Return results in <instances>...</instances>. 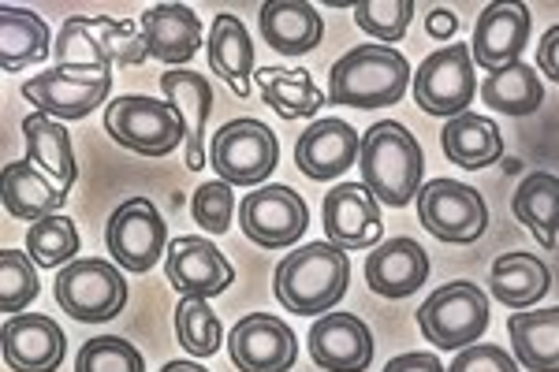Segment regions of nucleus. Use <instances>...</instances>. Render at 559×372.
Instances as JSON below:
<instances>
[{
  "label": "nucleus",
  "mask_w": 559,
  "mask_h": 372,
  "mask_svg": "<svg viewBox=\"0 0 559 372\" xmlns=\"http://www.w3.org/2000/svg\"><path fill=\"white\" fill-rule=\"evenodd\" d=\"M57 68L94 71V75H112V68H139L150 60L142 26L131 20H108V15H71L60 26L57 45H52Z\"/></svg>",
  "instance_id": "obj_1"
},
{
  "label": "nucleus",
  "mask_w": 559,
  "mask_h": 372,
  "mask_svg": "<svg viewBox=\"0 0 559 372\" xmlns=\"http://www.w3.org/2000/svg\"><path fill=\"white\" fill-rule=\"evenodd\" d=\"M350 284V261L347 253L332 242H310L299 247L295 253H287L276 268V302L287 313L313 316V313H329L344 302Z\"/></svg>",
  "instance_id": "obj_2"
},
{
  "label": "nucleus",
  "mask_w": 559,
  "mask_h": 372,
  "mask_svg": "<svg viewBox=\"0 0 559 372\" xmlns=\"http://www.w3.org/2000/svg\"><path fill=\"white\" fill-rule=\"evenodd\" d=\"M358 168H362V183L373 190L381 205L403 208L421 194V171H426L421 145L407 127L395 120L373 123L362 134Z\"/></svg>",
  "instance_id": "obj_3"
},
{
  "label": "nucleus",
  "mask_w": 559,
  "mask_h": 372,
  "mask_svg": "<svg viewBox=\"0 0 559 372\" xmlns=\"http://www.w3.org/2000/svg\"><path fill=\"white\" fill-rule=\"evenodd\" d=\"M411 63L392 45H358L332 63L329 101L347 108H388L403 101L411 83Z\"/></svg>",
  "instance_id": "obj_4"
},
{
  "label": "nucleus",
  "mask_w": 559,
  "mask_h": 372,
  "mask_svg": "<svg viewBox=\"0 0 559 372\" xmlns=\"http://www.w3.org/2000/svg\"><path fill=\"white\" fill-rule=\"evenodd\" d=\"M105 134L139 157H168L179 142H187V127L168 101L128 94L105 105Z\"/></svg>",
  "instance_id": "obj_5"
},
{
  "label": "nucleus",
  "mask_w": 559,
  "mask_h": 372,
  "mask_svg": "<svg viewBox=\"0 0 559 372\" xmlns=\"http://www.w3.org/2000/svg\"><path fill=\"white\" fill-rule=\"evenodd\" d=\"M418 328L440 350H466L489 328V295L474 284H448L421 302Z\"/></svg>",
  "instance_id": "obj_6"
},
{
  "label": "nucleus",
  "mask_w": 559,
  "mask_h": 372,
  "mask_svg": "<svg viewBox=\"0 0 559 372\" xmlns=\"http://www.w3.org/2000/svg\"><path fill=\"white\" fill-rule=\"evenodd\" d=\"M57 302L68 316L83 324H105L128 305V279L116 265L97 257H79L60 268Z\"/></svg>",
  "instance_id": "obj_7"
},
{
  "label": "nucleus",
  "mask_w": 559,
  "mask_h": 372,
  "mask_svg": "<svg viewBox=\"0 0 559 372\" xmlns=\"http://www.w3.org/2000/svg\"><path fill=\"white\" fill-rule=\"evenodd\" d=\"M276 160H280L276 134L261 120L242 116V120H228L213 134L210 165L216 168V176L231 187L265 183V179L273 176Z\"/></svg>",
  "instance_id": "obj_8"
},
{
  "label": "nucleus",
  "mask_w": 559,
  "mask_h": 372,
  "mask_svg": "<svg viewBox=\"0 0 559 372\" xmlns=\"http://www.w3.org/2000/svg\"><path fill=\"white\" fill-rule=\"evenodd\" d=\"M474 68L477 63L471 45H444L414 71V101H418L421 112L455 120V116L466 112V105L477 94Z\"/></svg>",
  "instance_id": "obj_9"
},
{
  "label": "nucleus",
  "mask_w": 559,
  "mask_h": 372,
  "mask_svg": "<svg viewBox=\"0 0 559 372\" xmlns=\"http://www.w3.org/2000/svg\"><path fill=\"white\" fill-rule=\"evenodd\" d=\"M421 228L440 242H477L489 228V205L474 187L455 179H432L418 194Z\"/></svg>",
  "instance_id": "obj_10"
},
{
  "label": "nucleus",
  "mask_w": 559,
  "mask_h": 372,
  "mask_svg": "<svg viewBox=\"0 0 559 372\" xmlns=\"http://www.w3.org/2000/svg\"><path fill=\"white\" fill-rule=\"evenodd\" d=\"M165 220H160L157 205L150 197H131L108 216L105 228V247L112 253V261L128 272H150L165 257Z\"/></svg>",
  "instance_id": "obj_11"
},
{
  "label": "nucleus",
  "mask_w": 559,
  "mask_h": 372,
  "mask_svg": "<svg viewBox=\"0 0 559 372\" xmlns=\"http://www.w3.org/2000/svg\"><path fill=\"white\" fill-rule=\"evenodd\" d=\"M112 75H94V71H71V68H49L41 75L26 79L23 97L38 105L41 116L52 120H86L90 112L105 105Z\"/></svg>",
  "instance_id": "obj_12"
},
{
  "label": "nucleus",
  "mask_w": 559,
  "mask_h": 372,
  "mask_svg": "<svg viewBox=\"0 0 559 372\" xmlns=\"http://www.w3.org/2000/svg\"><path fill=\"white\" fill-rule=\"evenodd\" d=\"M239 224L250 242L265 250H284L302 239L310 208L292 187H258L254 194L242 197Z\"/></svg>",
  "instance_id": "obj_13"
},
{
  "label": "nucleus",
  "mask_w": 559,
  "mask_h": 372,
  "mask_svg": "<svg viewBox=\"0 0 559 372\" xmlns=\"http://www.w3.org/2000/svg\"><path fill=\"white\" fill-rule=\"evenodd\" d=\"M165 276L183 298H205V302L224 295V290L236 284L231 261L224 257L210 239H194V235H183V239L168 242Z\"/></svg>",
  "instance_id": "obj_14"
},
{
  "label": "nucleus",
  "mask_w": 559,
  "mask_h": 372,
  "mask_svg": "<svg viewBox=\"0 0 559 372\" xmlns=\"http://www.w3.org/2000/svg\"><path fill=\"white\" fill-rule=\"evenodd\" d=\"M228 353L239 372H287L295 365V332L280 316L250 313L228 332Z\"/></svg>",
  "instance_id": "obj_15"
},
{
  "label": "nucleus",
  "mask_w": 559,
  "mask_h": 372,
  "mask_svg": "<svg viewBox=\"0 0 559 372\" xmlns=\"http://www.w3.org/2000/svg\"><path fill=\"white\" fill-rule=\"evenodd\" d=\"M324 231L340 250H369L381 239V202L366 183H340L324 194Z\"/></svg>",
  "instance_id": "obj_16"
},
{
  "label": "nucleus",
  "mask_w": 559,
  "mask_h": 372,
  "mask_svg": "<svg viewBox=\"0 0 559 372\" xmlns=\"http://www.w3.org/2000/svg\"><path fill=\"white\" fill-rule=\"evenodd\" d=\"M358 157H362V139L355 127L336 120V116L313 120L295 142V165L313 183L340 179L350 165H358Z\"/></svg>",
  "instance_id": "obj_17"
},
{
  "label": "nucleus",
  "mask_w": 559,
  "mask_h": 372,
  "mask_svg": "<svg viewBox=\"0 0 559 372\" xmlns=\"http://www.w3.org/2000/svg\"><path fill=\"white\" fill-rule=\"evenodd\" d=\"M530 26H534V15H530L526 4H489L477 15L474 26V63L489 71V75L519 63L522 49L530 41Z\"/></svg>",
  "instance_id": "obj_18"
},
{
  "label": "nucleus",
  "mask_w": 559,
  "mask_h": 372,
  "mask_svg": "<svg viewBox=\"0 0 559 372\" xmlns=\"http://www.w3.org/2000/svg\"><path fill=\"white\" fill-rule=\"evenodd\" d=\"M310 358L324 372H366L373 365V335L358 316L324 313L310 328Z\"/></svg>",
  "instance_id": "obj_19"
},
{
  "label": "nucleus",
  "mask_w": 559,
  "mask_h": 372,
  "mask_svg": "<svg viewBox=\"0 0 559 372\" xmlns=\"http://www.w3.org/2000/svg\"><path fill=\"white\" fill-rule=\"evenodd\" d=\"M4 361L15 372H57L68 353V339L57 321L41 313H20L0 332Z\"/></svg>",
  "instance_id": "obj_20"
},
{
  "label": "nucleus",
  "mask_w": 559,
  "mask_h": 372,
  "mask_svg": "<svg viewBox=\"0 0 559 372\" xmlns=\"http://www.w3.org/2000/svg\"><path fill=\"white\" fill-rule=\"evenodd\" d=\"M429 279V253L407 235L388 239L366 257V284L381 298H407Z\"/></svg>",
  "instance_id": "obj_21"
},
{
  "label": "nucleus",
  "mask_w": 559,
  "mask_h": 372,
  "mask_svg": "<svg viewBox=\"0 0 559 372\" xmlns=\"http://www.w3.org/2000/svg\"><path fill=\"white\" fill-rule=\"evenodd\" d=\"M139 26L146 52L168 68H179L202 49V20L187 4H153L150 12H142Z\"/></svg>",
  "instance_id": "obj_22"
},
{
  "label": "nucleus",
  "mask_w": 559,
  "mask_h": 372,
  "mask_svg": "<svg viewBox=\"0 0 559 372\" xmlns=\"http://www.w3.org/2000/svg\"><path fill=\"white\" fill-rule=\"evenodd\" d=\"M160 89H165V101L176 108L179 120L187 127V168L198 171L205 168V120L213 112V86L198 71H168L160 75Z\"/></svg>",
  "instance_id": "obj_23"
},
{
  "label": "nucleus",
  "mask_w": 559,
  "mask_h": 372,
  "mask_svg": "<svg viewBox=\"0 0 559 372\" xmlns=\"http://www.w3.org/2000/svg\"><path fill=\"white\" fill-rule=\"evenodd\" d=\"M261 38L284 57H306L324 38V20L306 0H269L261 4Z\"/></svg>",
  "instance_id": "obj_24"
},
{
  "label": "nucleus",
  "mask_w": 559,
  "mask_h": 372,
  "mask_svg": "<svg viewBox=\"0 0 559 372\" xmlns=\"http://www.w3.org/2000/svg\"><path fill=\"white\" fill-rule=\"evenodd\" d=\"M0 194H4V208L15 220H31V224L45 220V216H60V208L68 202V190H60L57 179L38 171L31 160H12V165H4Z\"/></svg>",
  "instance_id": "obj_25"
},
{
  "label": "nucleus",
  "mask_w": 559,
  "mask_h": 372,
  "mask_svg": "<svg viewBox=\"0 0 559 372\" xmlns=\"http://www.w3.org/2000/svg\"><path fill=\"white\" fill-rule=\"evenodd\" d=\"M210 68L231 86V94L236 97L250 94V83H254V41H250V34H247V26H242L239 15L224 12L213 20Z\"/></svg>",
  "instance_id": "obj_26"
},
{
  "label": "nucleus",
  "mask_w": 559,
  "mask_h": 372,
  "mask_svg": "<svg viewBox=\"0 0 559 372\" xmlns=\"http://www.w3.org/2000/svg\"><path fill=\"white\" fill-rule=\"evenodd\" d=\"M492 298L503 302L508 310H530L552 287V272L534 253H500L492 261V276H489Z\"/></svg>",
  "instance_id": "obj_27"
},
{
  "label": "nucleus",
  "mask_w": 559,
  "mask_h": 372,
  "mask_svg": "<svg viewBox=\"0 0 559 372\" xmlns=\"http://www.w3.org/2000/svg\"><path fill=\"white\" fill-rule=\"evenodd\" d=\"M23 139H26V160L34 168L45 171L49 179H57L60 190L75 187L79 165H75V149H71V134L64 131V123L52 120V116H26L23 120Z\"/></svg>",
  "instance_id": "obj_28"
},
{
  "label": "nucleus",
  "mask_w": 559,
  "mask_h": 372,
  "mask_svg": "<svg viewBox=\"0 0 559 372\" xmlns=\"http://www.w3.org/2000/svg\"><path fill=\"white\" fill-rule=\"evenodd\" d=\"M508 335L515 347V361L526 372H559V305L511 313Z\"/></svg>",
  "instance_id": "obj_29"
},
{
  "label": "nucleus",
  "mask_w": 559,
  "mask_h": 372,
  "mask_svg": "<svg viewBox=\"0 0 559 372\" xmlns=\"http://www.w3.org/2000/svg\"><path fill=\"white\" fill-rule=\"evenodd\" d=\"M52 45L57 41L49 38V26H45L41 15H34L31 8H0V68L8 75L45 60Z\"/></svg>",
  "instance_id": "obj_30"
},
{
  "label": "nucleus",
  "mask_w": 559,
  "mask_h": 372,
  "mask_svg": "<svg viewBox=\"0 0 559 372\" xmlns=\"http://www.w3.org/2000/svg\"><path fill=\"white\" fill-rule=\"evenodd\" d=\"M440 145H444L448 160L459 168H485L503 157L500 127L477 112H463L448 120V127L440 131Z\"/></svg>",
  "instance_id": "obj_31"
},
{
  "label": "nucleus",
  "mask_w": 559,
  "mask_h": 372,
  "mask_svg": "<svg viewBox=\"0 0 559 372\" xmlns=\"http://www.w3.org/2000/svg\"><path fill=\"white\" fill-rule=\"evenodd\" d=\"M254 83L261 86V97L284 120H313V112L324 105L321 89L313 86L310 71L302 68H258Z\"/></svg>",
  "instance_id": "obj_32"
},
{
  "label": "nucleus",
  "mask_w": 559,
  "mask_h": 372,
  "mask_svg": "<svg viewBox=\"0 0 559 372\" xmlns=\"http://www.w3.org/2000/svg\"><path fill=\"white\" fill-rule=\"evenodd\" d=\"M511 208L545 250L556 247L559 239V179L552 171H534L522 179V187L511 197Z\"/></svg>",
  "instance_id": "obj_33"
},
{
  "label": "nucleus",
  "mask_w": 559,
  "mask_h": 372,
  "mask_svg": "<svg viewBox=\"0 0 559 372\" xmlns=\"http://www.w3.org/2000/svg\"><path fill=\"white\" fill-rule=\"evenodd\" d=\"M481 97L485 105L503 116H534L545 101V86H540L537 71L519 60L503 71H492L481 83Z\"/></svg>",
  "instance_id": "obj_34"
},
{
  "label": "nucleus",
  "mask_w": 559,
  "mask_h": 372,
  "mask_svg": "<svg viewBox=\"0 0 559 372\" xmlns=\"http://www.w3.org/2000/svg\"><path fill=\"white\" fill-rule=\"evenodd\" d=\"M26 253H31V261L38 268H60L79 261L75 220H68V216H45V220L31 224V231H26Z\"/></svg>",
  "instance_id": "obj_35"
},
{
  "label": "nucleus",
  "mask_w": 559,
  "mask_h": 372,
  "mask_svg": "<svg viewBox=\"0 0 559 372\" xmlns=\"http://www.w3.org/2000/svg\"><path fill=\"white\" fill-rule=\"evenodd\" d=\"M176 339L194 358H213L224 343V328L205 298H179L176 305Z\"/></svg>",
  "instance_id": "obj_36"
},
{
  "label": "nucleus",
  "mask_w": 559,
  "mask_h": 372,
  "mask_svg": "<svg viewBox=\"0 0 559 372\" xmlns=\"http://www.w3.org/2000/svg\"><path fill=\"white\" fill-rule=\"evenodd\" d=\"M38 298V272L31 253L0 250V310L20 316Z\"/></svg>",
  "instance_id": "obj_37"
},
{
  "label": "nucleus",
  "mask_w": 559,
  "mask_h": 372,
  "mask_svg": "<svg viewBox=\"0 0 559 372\" xmlns=\"http://www.w3.org/2000/svg\"><path fill=\"white\" fill-rule=\"evenodd\" d=\"M75 372H146V361L134 350V343L120 339V335H102V339L83 343Z\"/></svg>",
  "instance_id": "obj_38"
},
{
  "label": "nucleus",
  "mask_w": 559,
  "mask_h": 372,
  "mask_svg": "<svg viewBox=\"0 0 559 372\" xmlns=\"http://www.w3.org/2000/svg\"><path fill=\"white\" fill-rule=\"evenodd\" d=\"M414 15V0H362L355 4V23L362 26L369 38L395 45L403 41Z\"/></svg>",
  "instance_id": "obj_39"
},
{
  "label": "nucleus",
  "mask_w": 559,
  "mask_h": 372,
  "mask_svg": "<svg viewBox=\"0 0 559 372\" xmlns=\"http://www.w3.org/2000/svg\"><path fill=\"white\" fill-rule=\"evenodd\" d=\"M194 224L210 235H224L231 228V213H236V197H231V183L216 179V183H202L191 197Z\"/></svg>",
  "instance_id": "obj_40"
},
{
  "label": "nucleus",
  "mask_w": 559,
  "mask_h": 372,
  "mask_svg": "<svg viewBox=\"0 0 559 372\" xmlns=\"http://www.w3.org/2000/svg\"><path fill=\"white\" fill-rule=\"evenodd\" d=\"M448 372H519V361L511 358V353H503L500 347L474 343V347L455 353V361Z\"/></svg>",
  "instance_id": "obj_41"
},
{
  "label": "nucleus",
  "mask_w": 559,
  "mask_h": 372,
  "mask_svg": "<svg viewBox=\"0 0 559 372\" xmlns=\"http://www.w3.org/2000/svg\"><path fill=\"white\" fill-rule=\"evenodd\" d=\"M384 372H448V369L437 361V353L418 350V353H400V358H392L384 365Z\"/></svg>",
  "instance_id": "obj_42"
},
{
  "label": "nucleus",
  "mask_w": 559,
  "mask_h": 372,
  "mask_svg": "<svg viewBox=\"0 0 559 372\" xmlns=\"http://www.w3.org/2000/svg\"><path fill=\"white\" fill-rule=\"evenodd\" d=\"M537 68L545 71L552 83H559V26H548V34L537 45Z\"/></svg>",
  "instance_id": "obj_43"
},
{
  "label": "nucleus",
  "mask_w": 559,
  "mask_h": 372,
  "mask_svg": "<svg viewBox=\"0 0 559 372\" xmlns=\"http://www.w3.org/2000/svg\"><path fill=\"white\" fill-rule=\"evenodd\" d=\"M426 31H429V38L448 41L459 31V15L448 12V8H432V12L426 15Z\"/></svg>",
  "instance_id": "obj_44"
},
{
  "label": "nucleus",
  "mask_w": 559,
  "mask_h": 372,
  "mask_svg": "<svg viewBox=\"0 0 559 372\" xmlns=\"http://www.w3.org/2000/svg\"><path fill=\"white\" fill-rule=\"evenodd\" d=\"M160 372H205L202 365H194V361H168Z\"/></svg>",
  "instance_id": "obj_45"
}]
</instances>
